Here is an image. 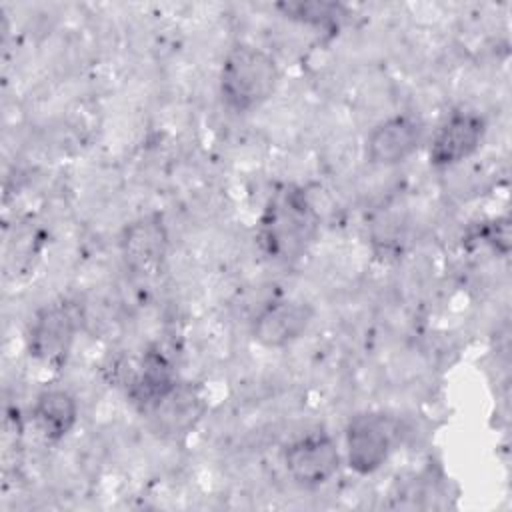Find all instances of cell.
<instances>
[{
    "mask_svg": "<svg viewBox=\"0 0 512 512\" xmlns=\"http://www.w3.org/2000/svg\"><path fill=\"white\" fill-rule=\"evenodd\" d=\"M486 136V120L474 110L452 112L430 144V164L448 168L470 158Z\"/></svg>",
    "mask_w": 512,
    "mask_h": 512,
    "instance_id": "6",
    "label": "cell"
},
{
    "mask_svg": "<svg viewBox=\"0 0 512 512\" xmlns=\"http://www.w3.org/2000/svg\"><path fill=\"white\" fill-rule=\"evenodd\" d=\"M422 126L412 116L400 114L376 124L366 138V158L374 166H396L420 146Z\"/></svg>",
    "mask_w": 512,
    "mask_h": 512,
    "instance_id": "9",
    "label": "cell"
},
{
    "mask_svg": "<svg viewBox=\"0 0 512 512\" xmlns=\"http://www.w3.org/2000/svg\"><path fill=\"white\" fill-rule=\"evenodd\" d=\"M32 414L44 438L58 442L76 426L78 402L64 388H48L38 394Z\"/></svg>",
    "mask_w": 512,
    "mask_h": 512,
    "instance_id": "11",
    "label": "cell"
},
{
    "mask_svg": "<svg viewBox=\"0 0 512 512\" xmlns=\"http://www.w3.org/2000/svg\"><path fill=\"white\" fill-rule=\"evenodd\" d=\"M178 378L168 358L156 350H148L142 356L140 370L130 382L128 396L140 410H156L174 390Z\"/></svg>",
    "mask_w": 512,
    "mask_h": 512,
    "instance_id": "10",
    "label": "cell"
},
{
    "mask_svg": "<svg viewBox=\"0 0 512 512\" xmlns=\"http://www.w3.org/2000/svg\"><path fill=\"white\" fill-rule=\"evenodd\" d=\"M340 450L332 436L324 432L306 434L294 440L284 452V468L300 486L326 484L340 470Z\"/></svg>",
    "mask_w": 512,
    "mask_h": 512,
    "instance_id": "4",
    "label": "cell"
},
{
    "mask_svg": "<svg viewBox=\"0 0 512 512\" xmlns=\"http://www.w3.org/2000/svg\"><path fill=\"white\" fill-rule=\"evenodd\" d=\"M484 238L488 244H492V248L506 256L510 252V238H512V232H510V220L508 216H502V218H496L484 232Z\"/></svg>",
    "mask_w": 512,
    "mask_h": 512,
    "instance_id": "13",
    "label": "cell"
},
{
    "mask_svg": "<svg viewBox=\"0 0 512 512\" xmlns=\"http://www.w3.org/2000/svg\"><path fill=\"white\" fill-rule=\"evenodd\" d=\"M120 252L126 268L136 276H156L168 254V230L160 214L132 220L120 236Z\"/></svg>",
    "mask_w": 512,
    "mask_h": 512,
    "instance_id": "3",
    "label": "cell"
},
{
    "mask_svg": "<svg viewBox=\"0 0 512 512\" xmlns=\"http://www.w3.org/2000/svg\"><path fill=\"white\" fill-rule=\"evenodd\" d=\"M280 70L272 54L252 44H236L220 68V94L234 112L260 108L276 92Z\"/></svg>",
    "mask_w": 512,
    "mask_h": 512,
    "instance_id": "1",
    "label": "cell"
},
{
    "mask_svg": "<svg viewBox=\"0 0 512 512\" xmlns=\"http://www.w3.org/2000/svg\"><path fill=\"white\" fill-rule=\"evenodd\" d=\"M314 308L304 300H274L252 320V338L264 348H284L296 342L310 326Z\"/></svg>",
    "mask_w": 512,
    "mask_h": 512,
    "instance_id": "8",
    "label": "cell"
},
{
    "mask_svg": "<svg viewBox=\"0 0 512 512\" xmlns=\"http://www.w3.org/2000/svg\"><path fill=\"white\" fill-rule=\"evenodd\" d=\"M312 226L310 210L300 192L286 190L270 200L266 216L262 220V238L268 252L282 256L292 244L302 242Z\"/></svg>",
    "mask_w": 512,
    "mask_h": 512,
    "instance_id": "7",
    "label": "cell"
},
{
    "mask_svg": "<svg viewBox=\"0 0 512 512\" xmlns=\"http://www.w3.org/2000/svg\"><path fill=\"white\" fill-rule=\"evenodd\" d=\"M278 8L284 10L288 18L314 26H330L338 20V16H342V6L334 2H288L280 4Z\"/></svg>",
    "mask_w": 512,
    "mask_h": 512,
    "instance_id": "12",
    "label": "cell"
},
{
    "mask_svg": "<svg viewBox=\"0 0 512 512\" xmlns=\"http://www.w3.org/2000/svg\"><path fill=\"white\" fill-rule=\"evenodd\" d=\"M80 308L56 302L36 312L28 332V352L42 364L62 366L80 330Z\"/></svg>",
    "mask_w": 512,
    "mask_h": 512,
    "instance_id": "2",
    "label": "cell"
},
{
    "mask_svg": "<svg viewBox=\"0 0 512 512\" xmlns=\"http://www.w3.org/2000/svg\"><path fill=\"white\" fill-rule=\"evenodd\" d=\"M392 424L384 414L364 412L346 428V460L358 474L376 472L390 456Z\"/></svg>",
    "mask_w": 512,
    "mask_h": 512,
    "instance_id": "5",
    "label": "cell"
}]
</instances>
